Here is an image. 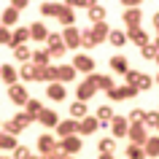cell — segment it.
<instances>
[{
    "label": "cell",
    "mask_w": 159,
    "mask_h": 159,
    "mask_svg": "<svg viewBox=\"0 0 159 159\" xmlns=\"http://www.w3.org/2000/svg\"><path fill=\"white\" fill-rule=\"evenodd\" d=\"M143 127H146V129H157L159 127V113L157 111H146V113H143Z\"/></svg>",
    "instance_id": "obj_39"
},
{
    "label": "cell",
    "mask_w": 159,
    "mask_h": 159,
    "mask_svg": "<svg viewBox=\"0 0 159 159\" xmlns=\"http://www.w3.org/2000/svg\"><path fill=\"white\" fill-rule=\"evenodd\" d=\"M151 43H154V46H157V49H159V35H157V41H151Z\"/></svg>",
    "instance_id": "obj_52"
},
{
    "label": "cell",
    "mask_w": 159,
    "mask_h": 159,
    "mask_svg": "<svg viewBox=\"0 0 159 159\" xmlns=\"http://www.w3.org/2000/svg\"><path fill=\"white\" fill-rule=\"evenodd\" d=\"M124 25L127 27H140L143 22V8H124Z\"/></svg>",
    "instance_id": "obj_17"
},
{
    "label": "cell",
    "mask_w": 159,
    "mask_h": 159,
    "mask_svg": "<svg viewBox=\"0 0 159 159\" xmlns=\"http://www.w3.org/2000/svg\"><path fill=\"white\" fill-rule=\"evenodd\" d=\"M46 46H49V49H46V51H49V57L51 59H62V57H65V43H62V35H59V33H49V38H46Z\"/></svg>",
    "instance_id": "obj_3"
},
{
    "label": "cell",
    "mask_w": 159,
    "mask_h": 159,
    "mask_svg": "<svg viewBox=\"0 0 159 159\" xmlns=\"http://www.w3.org/2000/svg\"><path fill=\"white\" fill-rule=\"evenodd\" d=\"M62 6H65V3H41V14L43 16H54L57 19L59 11H62Z\"/></svg>",
    "instance_id": "obj_33"
},
{
    "label": "cell",
    "mask_w": 159,
    "mask_h": 159,
    "mask_svg": "<svg viewBox=\"0 0 159 159\" xmlns=\"http://www.w3.org/2000/svg\"><path fill=\"white\" fill-rule=\"evenodd\" d=\"M70 67H73L75 73H86V75H89V73H94V67H97V65H94V59L89 57V54H75L73 62H70Z\"/></svg>",
    "instance_id": "obj_4"
},
{
    "label": "cell",
    "mask_w": 159,
    "mask_h": 159,
    "mask_svg": "<svg viewBox=\"0 0 159 159\" xmlns=\"http://www.w3.org/2000/svg\"><path fill=\"white\" fill-rule=\"evenodd\" d=\"M27 41H30L27 27H16V30L11 33V49H14V46H27Z\"/></svg>",
    "instance_id": "obj_27"
},
{
    "label": "cell",
    "mask_w": 159,
    "mask_h": 159,
    "mask_svg": "<svg viewBox=\"0 0 159 159\" xmlns=\"http://www.w3.org/2000/svg\"><path fill=\"white\" fill-rule=\"evenodd\" d=\"M127 138H129V143L132 146H146V140H148V129L143 124H129V129H127Z\"/></svg>",
    "instance_id": "obj_5"
},
{
    "label": "cell",
    "mask_w": 159,
    "mask_h": 159,
    "mask_svg": "<svg viewBox=\"0 0 159 159\" xmlns=\"http://www.w3.org/2000/svg\"><path fill=\"white\" fill-rule=\"evenodd\" d=\"M30 154H33V151L27 148V146H16V148L11 151V159H27Z\"/></svg>",
    "instance_id": "obj_44"
},
{
    "label": "cell",
    "mask_w": 159,
    "mask_h": 159,
    "mask_svg": "<svg viewBox=\"0 0 159 159\" xmlns=\"http://www.w3.org/2000/svg\"><path fill=\"white\" fill-rule=\"evenodd\" d=\"M81 148H84V143H81V138H78V135H70V138L57 140V151L62 154V157H75Z\"/></svg>",
    "instance_id": "obj_2"
},
{
    "label": "cell",
    "mask_w": 159,
    "mask_h": 159,
    "mask_svg": "<svg viewBox=\"0 0 159 159\" xmlns=\"http://www.w3.org/2000/svg\"><path fill=\"white\" fill-rule=\"evenodd\" d=\"M0 159H11V157H0Z\"/></svg>",
    "instance_id": "obj_55"
},
{
    "label": "cell",
    "mask_w": 159,
    "mask_h": 159,
    "mask_svg": "<svg viewBox=\"0 0 159 159\" xmlns=\"http://www.w3.org/2000/svg\"><path fill=\"white\" fill-rule=\"evenodd\" d=\"M154 30H157V33H159V11H157V14H154Z\"/></svg>",
    "instance_id": "obj_49"
},
{
    "label": "cell",
    "mask_w": 159,
    "mask_h": 159,
    "mask_svg": "<svg viewBox=\"0 0 159 159\" xmlns=\"http://www.w3.org/2000/svg\"><path fill=\"white\" fill-rule=\"evenodd\" d=\"M81 46H84V49H94V46H97L89 30H84V33H81Z\"/></svg>",
    "instance_id": "obj_45"
},
{
    "label": "cell",
    "mask_w": 159,
    "mask_h": 159,
    "mask_svg": "<svg viewBox=\"0 0 159 159\" xmlns=\"http://www.w3.org/2000/svg\"><path fill=\"white\" fill-rule=\"evenodd\" d=\"M65 159H75V157H65Z\"/></svg>",
    "instance_id": "obj_56"
},
{
    "label": "cell",
    "mask_w": 159,
    "mask_h": 159,
    "mask_svg": "<svg viewBox=\"0 0 159 159\" xmlns=\"http://www.w3.org/2000/svg\"><path fill=\"white\" fill-rule=\"evenodd\" d=\"M46 97H49V100H54V102H62L67 97V89L62 84H57V81H51L49 86H46Z\"/></svg>",
    "instance_id": "obj_15"
},
{
    "label": "cell",
    "mask_w": 159,
    "mask_h": 159,
    "mask_svg": "<svg viewBox=\"0 0 159 159\" xmlns=\"http://www.w3.org/2000/svg\"><path fill=\"white\" fill-rule=\"evenodd\" d=\"M108 43H111V46H116V49H119V46H124V43H127L124 30H111V33H108Z\"/></svg>",
    "instance_id": "obj_36"
},
{
    "label": "cell",
    "mask_w": 159,
    "mask_h": 159,
    "mask_svg": "<svg viewBox=\"0 0 159 159\" xmlns=\"http://www.w3.org/2000/svg\"><path fill=\"white\" fill-rule=\"evenodd\" d=\"M54 151H57V138H54V132H43L38 138V154L46 157V154H54Z\"/></svg>",
    "instance_id": "obj_9"
},
{
    "label": "cell",
    "mask_w": 159,
    "mask_h": 159,
    "mask_svg": "<svg viewBox=\"0 0 159 159\" xmlns=\"http://www.w3.org/2000/svg\"><path fill=\"white\" fill-rule=\"evenodd\" d=\"M105 94H108V100L121 102V100H132L138 92H135L132 86H127V84H124V86H113V89H111V92H105Z\"/></svg>",
    "instance_id": "obj_11"
},
{
    "label": "cell",
    "mask_w": 159,
    "mask_h": 159,
    "mask_svg": "<svg viewBox=\"0 0 159 159\" xmlns=\"http://www.w3.org/2000/svg\"><path fill=\"white\" fill-rule=\"evenodd\" d=\"M59 35H62L65 49H73L75 51V46H81V30H78V27H65Z\"/></svg>",
    "instance_id": "obj_8"
},
{
    "label": "cell",
    "mask_w": 159,
    "mask_h": 159,
    "mask_svg": "<svg viewBox=\"0 0 159 159\" xmlns=\"http://www.w3.org/2000/svg\"><path fill=\"white\" fill-rule=\"evenodd\" d=\"M30 62H33L35 67H49L51 65V57H49V51H46V49H33Z\"/></svg>",
    "instance_id": "obj_21"
},
{
    "label": "cell",
    "mask_w": 159,
    "mask_h": 159,
    "mask_svg": "<svg viewBox=\"0 0 159 159\" xmlns=\"http://www.w3.org/2000/svg\"><path fill=\"white\" fill-rule=\"evenodd\" d=\"M54 129H57L59 140H62V138H70V135L78 132V121H73V119H65V121H62V119H59V124L54 127Z\"/></svg>",
    "instance_id": "obj_12"
},
{
    "label": "cell",
    "mask_w": 159,
    "mask_h": 159,
    "mask_svg": "<svg viewBox=\"0 0 159 159\" xmlns=\"http://www.w3.org/2000/svg\"><path fill=\"white\" fill-rule=\"evenodd\" d=\"M113 86H116V81H113V75H111V73L97 75V89H102V92H111Z\"/></svg>",
    "instance_id": "obj_34"
},
{
    "label": "cell",
    "mask_w": 159,
    "mask_h": 159,
    "mask_svg": "<svg viewBox=\"0 0 159 159\" xmlns=\"http://www.w3.org/2000/svg\"><path fill=\"white\" fill-rule=\"evenodd\" d=\"M57 22H59V25H65V27H75V11H73V8H67V6H62V11H59Z\"/></svg>",
    "instance_id": "obj_31"
},
{
    "label": "cell",
    "mask_w": 159,
    "mask_h": 159,
    "mask_svg": "<svg viewBox=\"0 0 159 159\" xmlns=\"http://www.w3.org/2000/svg\"><path fill=\"white\" fill-rule=\"evenodd\" d=\"M143 154H146V159L148 157H159V135H148V140H146V146H143Z\"/></svg>",
    "instance_id": "obj_29"
},
{
    "label": "cell",
    "mask_w": 159,
    "mask_h": 159,
    "mask_svg": "<svg viewBox=\"0 0 159 159\" xmlns=\"http://www.w3.org/2000/svg\"><path fill=\"white\" fill-rule=\"evenodd\" d=\"M116 116V113H113V108H111V105H100V108H97V113H94V119H97V124H111V119Z\"/></svg>",
    "instance_id": "obj_30"
},
{
    "label": "cell",
    "mask_w": 159,
    "mask_h": 159,
    "mask_svg": "<svg viewBox=\"0 0 159 159\" xmlns=\"http://www.w3.org/2000/svg\"><path fill=\"white\" fill-rule=\"evenodd\" d=\"M94 92H97V89L84 78L81 84L75 86V100H78V102H86V100H92V97H94Z\"/></svg>",
    "instance_id": "obj_14"
},
{
    "label": "cell",
    "mask_w": 159,
    "mask_h": 159,
    "mask_svg": "<svg viewBox=\"0 0 159 159\" xmlns=\"http://www.w3.org/2000/svg\"><path fill=\"white\" fill-rule=\"evenodd\" d=\"M0 43L11 49V30H8V27H3V25H0Z\"/></svg>",
    "instance_id": "obj_46"
},
{
    "label": "cell",
    "mask_w": 159,
    "mask_h": 159,
    "mask_svg": "<svg viewBox=\"0 0 159 159\" xmlns=\"http://www.w3.org/2000/svg\"><path fill=\"white\" fill-rule=\"evenodd\" d=\"M19 143L14 135H6V132H0V151H14Z\"/></svg>",
    "instance_id": "obj_37"
},
{
    "label": "cell",
    "mask_w": 159,
    "mask_h": 159,
    "mask_svg": "<svg viewBox=\"0 0 159 159\" xmlns=\"http://www.w3.org/2000/svg\"><path fill=\"white\" fill-rule=\"evenodd\" d=\"M27 6H30V0H11V8L16 11V14H19V11H25Z\"/></svg>",
    "instance_id": "obj_47"
},
{
    "label": "cell",
    "mask_w": 159,
    "mask_h": 159,
    "mask_svg": "<svg viewBox=\"0 0 159 159\" xmlns=\"http://www.w3.org/2000/svg\"><path fill=\"white\" fill-rule=\"evenodd\" d=\"M0 19H3V27H8V30H11V27H14V25L19 22V14H16V11H14V8L8 6V8L3 11V16H0Z\"/></svg>",
    "instance_id": "obj_35"
},
{
    "label": "cell",
    "mask_w": 159,
    "mask_h": 159,
    "mask_svg": "<svg viewBox=\"0 0 159 159\" xmlns=\"http://www.w3.org/2000/svg\"><path fill=\"white\" fill-rule=\"evenodd\" d=\"M89 33H92L94 43H97V46H100L102 41H108V33H111V27L105 25V22H100V25H92V27H89Z\"/></svg>",
    "instance_id": "obj_20"
},
{
    "label": "cell",
    "mask_w": 159,
    "mask_h": 159,
    "mask_svg": "<svg viewBox=\"0 0 159 159\" xmlns=\"http://www.w3.org/2000/svg\"><path fill=\"white\" fill-rule=\"evenodd\" d=\"M111 138L113 140H119V138H127V129H129V121H127L124 116H113L111 119Z\"/></svg>",
    "instance_id": "obj_10"
},
{
    "label": "cell",
    "mask_w": 159,
    "mask_h": 159,
    "mask_svg": "<svg viewBox=\"0 0 159 159\" xmlns=\"http://www.w3.org/2000/svg\"><path fill=\"white\" fill-rule=\"evenodd\" d=\"M0 78H3L8 86H14V84H19V70L11 67V65H0Z\"/></svg>",
    "instance_id": "obj_23"
},
{
    "label": "cell",
    "mask_w": 159,
    "mask_h": 159,
    "mask_svg": "<svg viewBox=\"0 0 159 159\" xmlns=\"http://www.w3.org/2000/svg\"><path fill=\"white\" fill-rule=\"evenodd\" d=\"M108 65H111V70H113V73H127V70H129V62H127L124 54H113Z\"/></svg>",
    "instance_id": "obj_28"
},
{
    "label": "cell",
    "mask_w": 159,
    "mask_h": 159,
    "mask_svg": "<svg viewBox=\"0 0 159 159\" xmlns=\"http://www.w3.org/2000/svg\"><path fill=\"white\" fill-rule=\"evenodd\" d=\"M154 59H157V65H159V51H157V57H154Z\"/></svg>",
    "instance_id": "obj_53"
},
{
    "label": "cell",
    "mask_w": 159,
    "mask_h": 159,
    "mask_svg": "<svg viewBox=\"0 0 159 159\" xmlns=\"http://www.w3.org/2000/svg\"><path fill=\"white\" fill-rule=\"evenodd\" d=\"M86 14H89V19H92V25L105 22V6H100V3H92V6L86 8Z\"/></svg>",
    "instance_id": "obj_26"
},
{
    "label": "cell",
    "mask_w": 159,
    "mask_h": 159,
    "mask_svg": "<svg viewBox=\"0 0 159 159\" xmlns=\"http://www.w3.org/2000/svg\"><path fill=\"white\" fill-rule=\"evenodd\" d=\"M143 113H146L143 108H132V111H129V116H124V119L129 121V124H143Z\"/></svg>",
    "instance_id": "obj_41"
},
{
    "label": "cell",
    "mask_w": 159,
    "mask_h": 159,
    "mask_svg": "<svg viewBox=\"0 0 159 159\" xmlns=\"http://www.w3.org/2000/svg\"><path fill=\"white\" fill-rule=\"evenodd\" d=\"M27 33H30V41H46L49 38V30L43 22H33V25L27 27Z\"/></svg>",
    "instance_id": "obj_19"
},
{
    "label": "cell",
    "mask_w": 159,
    "mask_h": 159,
    "mask_svg": "<svg viewBox=\"0 0 159 159\" xmlns=\"http://www.w3.org/2000/svg\"><path fill=\"white\" fill-rule=\"evenodd\" d=\"M157 46H154V43H146V46H143V49H140V57L143 59H154V57H157Z\"/></svg>",
    "instance_id": "obj_43"
},
{
    "label": "cell",
    "mask_w": 159,
    "mask_h": 159,
    "mask_svg": "<svg viewBox=\"0 0 159 159\" xmlns=\"http://www.w3.org/2000/svg\"><path fill=\"white\" fill-rule=\"evenodd\" d=\"M8 100L14 102V105H22V108H25V102L30 100L27 86H25V84H14V86H8Z\"/></svg>",
    "instance_id": "obj_7"
},
{
    "label": "cell",
    "mask_w": 159,
    "mask_h": 159,
    "mask_svg": "<svg viewBox=\"0 0 159 159\" xmlns=\"http://www.w3.org/2000/svg\"><path fill=\"white\" fill-rule=\"evenodd\" d=\"M73 78H75V70L70 65H57L54 67V81H57V84L65 86L67 81H73Z\"/></svg>",
    "instance_id": "obj_13"
},
{
    "label": "cell",
    "mask_w": 159,
    "mask_h": 159,
    "mask_svg": "<svg viewBox=\"0 0 159 159\" xmlns=\"http://www.w3.org/2000/svg\"><path fill=\"white\" fill-rule=\"evenodd\" d=\"M151 84H154V78H151L148 73H140V75H138V81H135V89H138V92H148Z\"/></svg>",
    "instance_id": "obj_38"
},
{
    "label": "cell",
    "mask_w": 159,
    "mask_h": 159,
    "mask_svg": "<svg viewBox=\"0 0 159 159\" xmlns=\"http://www.w3.org/2000/svg\"><path fill=\"white\" fill-rule=\"evenodd\" d=\"M41 111H43V102H41V100H35V97H30V100L25 102V113H27V119H30V121H35Z\"/></svg>",
    "instance_id": "obj_25"
},
{
    "label": "cell",
    "mask_w": 159,
    "mask_h": 159,
    "mask_svg": "<svg viewBox=\"0 0 159 159\" xmlns=\"http://www.w3.org/2000/svg\"><path fill=\"white\" fill-rule=\"evenodd\" d=\"M97 159H116V157H113V154H100Z\"/></svg>",
    "instance_id": "obj_50"
},
{
    "label": "cell",
    "mask_w": 159,
    "mask_h": 159,
    "mask_svg": "<svg viewBox=\"0 0 159 159\" xmlns=\"http://www.w3.org/2000/svg\"><path fill=\"white\" fill-rule=\"evenodd\" d=\"M97 129H100V124H97L94 116H84L81 121H78V135H94Z\"/></svg>",
    "instance_id": "obj_18"
},
{
    "label": "cell",
    "mask_w": 159,
    "mask_h": 159,
    "mask_svg": "<svg viewBox=\"0 0 159 159\" xmlns=\"http://www.w3.org/2000/svg\"><path fill=\"white\" fill-rule=\"evenodd\" d=\"M157 129H159V127H157Z\"/></svg>",
    "instance_id": "obj_57"
},
{
    "label": "cell",
    "mask_w": 159,
    "mask_h": 159,
    "mask_svg": "<svg viewBox=\"0 0 159 159\" xmlns=\"http://www.w3.org/2000/svg\"><path fill=\"white\" fill-rule=\"evenodd\" d=\"M30 57H33V46H14V59H16V62L27 65Z\"/></svg>",
    "instance_id": "obj_32"
},
{
    "label": "cell",
    "mask_w": 159,
    "mask_h": 159,
    "mask_svg": "<svg viewBox=\"0 0 159 159\" xmlns=\"http://www.w3.org/2000/svg\"><path fill=\"white\" fill-rule=\"evenodd\" d=\"M127 159H146V154H143V148L140 146H127Z\"/></svg>",
    "instance_id": "obj_42"
},
{
    "label": "cell",
    "mask_w": 159,
    "mask_h": 159,
    "mask_svg": "<svg viewBox=\"0 0 159 159\" xmlns=\"http://www.w3.org/2000/svg\"><path fill=\"white\" fill-rule=\"evenodd\" d=\"M27 159H41V154H30V157H27Z\"/></svg>",
    "instance_id": "obj_51"
},
{
    "label": "cell",
    "mask_w": 159,
    "mask_h": 159,
    "mask_svg": "<svg viewBox=\"0 0 159 159\" xmlns=\"http://www.w3.org/2000/svg\"><path fill=\"white\" fill-rule=\"evenodd\" d=\"M124 35H127V41H132L138 49H143L146 43H151V38H148V33L143 30V27H127L124 30Z\"/></svg>",
    "instance_id": "obj_6"
},
{
    "label": "cell",
    "mask_w": 159,
    "mask_h": 159,
    "mask_svg": "<svg viewBox=\"0 0 159 159\" xmlns=\"http://www.w3.org/2000/svg\"><path fill=\"white\" fill-rule=\"evenodd\" d=\"M154 81H157V84H159V73H157V78H154Z\"/></svg>",
    "instance_id": "obj_54"
},
{
    "label": "cell",
    "mask_w": 159,
    "mask_h": 159,
    "mask_svg": "<svg viewBox=\"0 0 159 159\" xmlns=\"http://www.w3.org/2000/svg\"><path fill=\"white\" fill-rule=\"evenodd\" d=\"M86 111H89V108H86V102L73 100V102H70V108H67V113H70V119H73V121H81L84 116H89Z\"/></svg>",
    "instance_id": "obj_24"
},
{
    "label": "cell",
    "mask_w": 159,
    "mask_h": 159,
    "mask_svg": "<svg viewBox=\"0 0 159 159\" xmlns=\"http://www.w3.org/2000/svg\"><path fill=\"white\" fill-rule=\"evenodd\" d=\"M41 159H65L59 151H54V154H46V157H41Z\"/></svg>",
    "instance_id": "obj_48"
},
{
    "label": "cell",
    "mask_w": 159,
    "mask_h": 159,
    "mask_svg": "<svg viewBox=\"0 0 159 159\" xmlns=\"http://www.w3.org/2000/svg\"><path fill=\"white\" fill-rule=\"evenodd\" d=\"M27 127H30V119H27V113H25V111H19V113H16L14 119H8L6 124H0V129H3L6 135H14V138H16L19 132H25Z\"/></svg>",
    "instance_id": "obj_1"
},
{
    "label": "cell",
    "mask_w": 159,
    "mask_h": 159,
    "mask_svg": "<svg viewBox=\"0 0 159 159\" xmlns=\"http://www.w3.org/2000/svg\"><path fill=\"white\" fill-rule=\"evenodd\" d=\"M157 113H159V111H157Z\"/></svg>",
    "instance_id": "obj_58"
},
{
    "label": "cell",
    "mask_w": 159,
    "mask_h": 159,
    "mask_svg": "<svg viewBox=\"0 0 159 159\" xmlns=\"http://www.w3.org/2000/svg\"><path fill=\"white\" fill-rule=\"evenodd\" d=\"M16 70H19V78H22V81H38V73H41V67H35L33 62L16 67Z\"/></svg>",
    "instance_id": "obj_22"
},
{
    "label": "cell",
    "mask_w": 159,
    "mask_h": 159,
    "mask_svg": "<svg viewBox=\"0 0 159 159\" xmlns=\"http://www.w3.org/2000/svg\"><path fill=\"white\" fill-rule=\"evenodd\" d=\"M38 121H41L43 127H49V129H54V127L59 124V113H57V111H51V108H43L41 113H38Z\"/></svg>",
    "instance_id": "obj_16"
},
{
    "label": "cell",
    "mask_w": 159,
    "mask_h": 159,
    "mask_svg": "<svg viewBox=\"0 0 159 159\" xmlns=\"http://www.w3.org/2000/svg\"><path fill=\"white\" fill-rule=\"evenodd\" d=\"M116 151V140L113 138H102L100 140V154H113Z\"/></svg>",
    "instance_id": "obj_40"
}]
</instances>
